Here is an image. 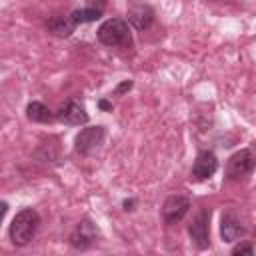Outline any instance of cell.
<instances>
[{
    "label": "cell",
    "instance_id": "obj_12",
    "mask_svg": "<svg viewBox=\"0 0 256 256\" xmlns=\"http://www.w3.org/2000/svg\"><path fill=\"white\" fill-rule=\"evenodd\" d=\"M46 28H48L54 36L64 38V36H70V34L74 32L76 22L72 20V16H60V14H58V16H52V18L48 20Z\"/></svg>",
    "mask_w": 256,
    "mask_h": 256
},
{
    "label": "cell",
    "instance_id": "obj_7",
    "mask_svg": "<svg viewBox=\"0 0 256 256\" xmlns=\"http://www.w3.org/2000/svg\"><path fill=\"white\" fill-rule=\"evenodd\" d=\"M96 238H98V228L86 218V220H82V222L74 228V232H72V236H70V244H72V248H76V250H86L88 246H92V244L96 242Z\"/></svg>",
    "mask_w": 256,
    "mask_h": 256
},
{
    "label": "cell",
    "instance_id": "obj_13",
    "mask_svg": "<svg viewBox=\"0 0 256 256\" xmlns=\"http://www.w3.org/2000/svg\"><path fill=\"white\" fill-rule=\"evenodd\" d=\"M26 116L32 122H50L52 120V112L42 102H30L26 108Z\"/></svg>",
    "mask_w": 256,
    "mask_h": 256
},
{
    "label": "cell",
    "instance_id": "obj_11",
    "mask_svg": "<svg viewBox=\"0 0 256 256\" xmlns=\"http://www.w3.org/2000/svg\"><path fill=\"white\" fill-rule=\"evenodd\" d=\"M246 228L240 224V220L234 214H224L222 216V224H220V234L224 242H236L244 236Z\"/></svg>",
    "mask_w": 256,
    "mask_h": 256
},
{
    "label": "cell",
    "instance_id": "obj_10",
    "mask_svg": "<svg viewBox=\"0 0 256 256\" xmlns=\"http://www.w3.org/2000/svg\"><path fill=\"white\" fill-rule=\"evenodd\" d=\"M152 20H154V12L146 4H132L128 8V22L136 30H146L152 24Z\"/></svg>",
    "mask_w": 256,
    "mask_h": 256
},
{
    "label": "cell",
    "instance_id": "obj_16",
    "mask_svg": "<svg viewBox=\"0 0 256 256\" xmlns=\"http://www.w3.org/2000/svg\"><path fill=\"white\" fill-rule=\"evenodd\" d=\"M106 4H108V0H86V8H94L98 12H104Z\"/></svg>",
    "mask_w": 256,
    "mask_h": 256
},
{
    "label": "cell",
    "instance_id": "obj_17",
    "mask_svg": "<svg viewBox=\"0 0 256 256\" xmlns=\"http://www.w3.org/2000/svg\"><path fill=\"white\" fill-rule=\"evenodd\" d=\"M130 88H132V82H130V80H126V82H122V84L116 88V94H122V92L130 90Z\"/></svg>",
    "mask_w": 256,
    "mask_h": 256
},
{
    "label": "cell",
    "instance_id": "obj_20",
    "mask_svg": "<svg viewBox=\"0 0 256 256\" xmlns=\"http://www.w3.org/2000/svg\"><path fill=\"white\" fill-rule=\"evenodd\" d=\"M100 108H104V110H108V108H110V102H106V100H102V102H100Z\"/></svg>",
    "mask_w": 256,
    "mask_h": 256
},
{
    "label": "cell",
    "instance_id": "obj_4",
    "mask_svg": "<svg viewBox=\"0 0 256 256\" xmlns=\"http://www.w3.org/2000/svg\"><path fill=\"white\" fill-rule=\"evenodd\" d=\"M188 234H190L192 242L196 244V248L204 250L210 246V210L208 208L200 210L192 218V222L188 226Z\"/></svg>",
    "mask_w": 256,
    "mask_h": 256
},
{
    "label": "cell",
    "instance_id": "obj_18",
    "mask_svg": "<svg viewBox=\"0 0 256 256\" xmlns=\"http://www.w3.org/2000/svg\"><path fill=\"white\" fill-rule=\"evenodd\" d=\"M6 212H8V204L6 202H0V224H2V220L6 216Z\"/></svg>",
    "mask_w": 256,
    "mask_h": 256
},
{
    "label": "cell",
    "instance_id": "obj_5",
    "mask_svg": "<svg viewBox=\"0 0 256 256\" xmlns=\"http://www.w3.org/2000/svg\"><path fill=\"white\" fill-rule=\"evenodd\" d=\"M104 128L102 126H88L84 130L78 132V136L74 138V148L78 154H90L96 148H100V144L104 142Z\"/></svg>",
    "mask_w": 256,
    "mask_h": 256
},
{
    "label": "cell",
    "instance_id": "obj_2",
    "mask_svg": "<svg viewBox=\"0 0 256 256\" xmlns=\"http://www.w3.org/2000/svg\"><path fill=\"white\" fill-rule=\"evenodd\" d=\"M96 36L104 46H124L130 42V28L122 18H110L98 28Z\"/></svg>",
    "mask_w": 256,
    "mask_h": 256
},
{
    "label": "cell",
    "instance_id": "obj_3",
    "mask_svg": "<svg viewBox=\"0 0 256 256\" xmlns=\"http://www.w3.org/2000/svg\"><path fill=\"white\" fill-rule=\"evenodd\" d=\"M252 170H254V154L250 148H244V150L232 154L226 164V174L230 180H242V178L250 176Z\"/></svg>",
    "mask_w": 256,
    "mask_h": 256
},
{
    "label": "cell",
    "instance_id": "obj_15",
    "mask_svg": "<svg viewBox=\"0 0 256 256\" xmlns=\"http://www.w3.org/2000/svg\"><path fill=\"white\" fill-rule=\"evenodd\" d=\"M254 252V246L252 244H238L232 248V254L238 256V254H252Z\"/></svg>",
    "mask_w": 256,
    "mask_h": 256
},
{
    "label": "cell",
    "instance_id": "obj_6",
    "mask_svg": "<svg viewBox=\"0 0 256 256\" xmlns=\"http://www.w3.org/2000/svg\"><path fill=\"white\" fill-rule=\"evenodd\" d=\"M190 210V198L182 196V194H174L170 198H166L164 206H162V220L172 226L176 222H180Z\"/></svg>",
    "mask_w": 256,
    "mask_h": 256
},
{
    "label": "cell",
    "instance_id": "obj_1",
    "mask_svg": "<svg viewBox=\"0 0 256 256\" xmlns=\"http://www.w3.org/2000/svg\"><path fill=\"white\" fill-rule=\"evenodd\" d=\"M38 224H40V216H38V212H36L34 208H24V210H20V212L14 216V220H12V224H10V230H8L12 244H16V246L28 244L30 238L34 236Z\"/></svg>",
    "mask_w": 256,
    "mask_h": 256
},
{
    "label": "cell",
    "instance_id": "obj_19",
    "mask_svg": "<svg viewBox=\"0 0 256 256\" xmlns=\"http://www.w3.org/2000/svg\"><path fill=\"white\" fill-rule=\"evenodd\" d=\"M134 200H124V210H134Z\"/></svg>",
    "mask_w": 256,
    "mask_h": 256
},
{
    "label": "cell",
    "instance_id": "obj_9",
    "mask_svg": "<svg viewBox=\"0 0 256 256\" xmlns=\"http://www.w3.org/2000/svg\"><path fill=\"white\" fill-rule=\"evenodd\" d=\"M218 170V158L214 156V152H200L192 164V178L194 180H206L210 178L214 172Z\"/></svg>",
    "mask_w": 256,
    "mask_h": 256
},
{
    "label": "cell",
    "instance_id": "obj_14",
    "mask_svg": "<svg viewBox=\"0 0 256 256\" xmlns=\"http://www.w3.org/2000/svg\"><path fill=\"white\" fill-rule=\"evenodd\" d=\"M70 16L76 24H84V22H96L102 16V12H98L94 8H80V10H74Z\"/></svg>",
    "mask_w": 256,
    "mask_h": 256
},
{
    "label": "cell",
    "instance_id": "obj_8",
    "mask_svg": "<svg viewBox=\"0 0 256 256\" xmlns=\"http://www.w3.org/2000/svg\"><path fill=\"white\" fill-rule=\"evenodd\" d=\"M58 120L66 126H80L88 122V112L78 100H68L58 110Z\"/></svg>",
    "mask_w": 256,
    "mask_h": 256
}]
</instances>
